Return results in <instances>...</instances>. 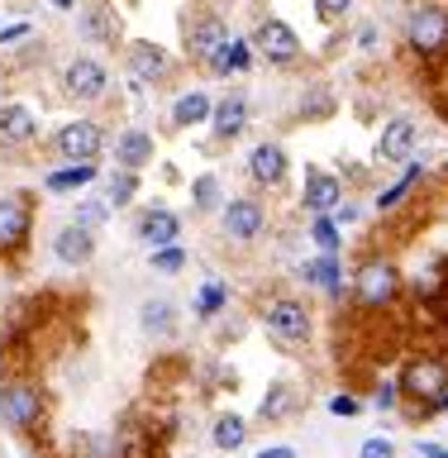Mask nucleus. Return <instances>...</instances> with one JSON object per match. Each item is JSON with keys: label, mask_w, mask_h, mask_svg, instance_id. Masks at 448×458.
<instances>
[{"label": "nucleus", "mask_w": 448, "mask_h": 458, "mask_svg": "<svg viewBox=\"0 0 448 458\" xmlns=\"http://www.w3.org/2000/svg\"><path fill=\"white\" fill-rule=\"evenodd\" d=\"M34 129H38V120L24 106H0V139L24 143V139H34Z\"/></svg>", "instance_id": "nucleus-20"}, {"label": "nucleus", "mask_w": 448, "mask_h": 458, "mask_svg": "<svg viewBox=\"0 0 448 458\" xmlns=\"http://www.w3.org/2000/svg\"><path fill=\"white\" fill-rule=\"evenodd\" d=\"M143 329H148V335H172V306L167 301H148V306H143Z\"/></svg>", "instance_id": "nucleus-26"}, {"label": "nucleus", "mask_w": 448, "mask_h": 458, "mask_svg": "<svg viewBox=\"0 0 448 458\" xmlns=\"http://www.w3.org/2000/svg\"><path fill=\"white\" fill-rule=\"evenodd\" d=\"M396 296H401V272L392 258H368L363 267H358V277H353V301L363 310H386V306H396Z\"/></svg>", "instance_id": "nucleus-3"}, {"label": "nucleus", "mask_w": 448, "mask_h": 458, "mask_svg": "<svg viewBox=\"0 0 448 458\" xmlns=\"http://www.w3.org/2000/svg\"><path fill=\"white\" fill-rule=\"evenodd\" d=\"M249 172H253L263 186H277V182L286 177V153L277 148V143H258L253 157H249Z\"/></svg>", "instance_id": "nucleus-15"}, {"label": "nucleus", "mask_w": 448, "mask_h": 458, "mask_svg": "<svg viewBox=\"0 0 448 458\" xmlns=\"http://www.w3.org/2000/svg\"><path fill=\"white\" fill-rule=\"evenodd\" d=\"M134 172H110V182H106V200L110 206H124L129 196H134Z\"/></svg>", "instance_id": "nucleus-29"}, {"label": "nucleus", "mask_w": 448, "mask_h": 458, "mask_svg": "<svg viewBox=\"0 0 448 458\" xmlns=\"http://www.w3.org/2000/svg\"><path fill=\"white\" fill-rule=\"evenodd\" d=\"M253 48L263 53V57H272V63H292V57L300 53V38H296L292 24L263 20V24H258V34H253Z\"/></svg>", "instance_id": "nucleus-6"}, {"label": "nucleus", "mask_w": 448, "mask_h": 458, "mask_svg": "<svg viewBox=\"0 0 448 458\" xmlns=\"http://www.w3.org/2000/svg\"><path fill=\"white\" fill-rule=\"evenodd\" d=\"M358 458H396V444H392V439H382V435H372V439H363Z\"/></svg>", "instance_id": "nucleus-32"}, {"label": "nucleus", "mask_w": 448, "mask_h": 458, "mask_svg": "<svg viewBox=\"0 0 448 458\" xmlns=\"http://www.w3.org/2000/svg\"><path fill=\"white\" fill-rule=\"evenodd\" d=\"M258 458H296V449H286V444H272V449H263Z\"/></svg>", "instance_id": "nucleus-40"}, {"label": "nucleus", "mask_w": 448, "mask_h": 458, "mask_svg": "<svg viewBox=\"0 0 448 458\" xmlns=\"http://www.w3.org/2000/svg\"><path fill=\"white\" fill-rule=\"evenodd\" d=\"M415 458H448V449H444V444H435V439H425L420 449H415Z\"/></svg>", "instance_id": "nucleus-39"}, {"label": "nucleus", "mask_w": 448, "mask_h": 458, "mask_svg": "<svg viewBox=\"0 0 448 458\" xmlns=\"http://www.w3.org/2000/svg\"><path fill=\"white\" fill-rule=\"evenodd\" d=\"M29 234V206L20 196H0V253L20 249Z\"/></svg>", "instance_id": "nucleus-8"}, {"label": "nucleus", "mask_w": 448, "mask_h": 458, "mask_svg": "<svg viewBox=\"0 0 448 458\" xmlns=\"http://www.w3.org/2000/svg\"><path fill=\"white\" fill-rule=\"evenodd\" d=\"M91 249H96V239H91V229H81V225L57 229V239H53V253L63 258V263H86Z\"/></svg>", "instance_id": "nucleus-14"}, {"label": "nucleus", "mask_w": 448, "mask_h": 458, "mask_svg": "<svg viewBox=\"0 0 448 458\" xmlns=\"http://www.w3.org/2000/svg\"><path fill=\"white\" fill-rule=\"evenodd\" d=\"M243 439H249V425H243L239 415H220V420H215V444H220V449H239Z\"/></svg>", "instance_id": "nucleus-23"}, {"label": "nucleus", "mask_w": 448, "mask_h": 458, "mask_svg": "<svg viewBox=\"0 0 448 458\" xmlns=\"http://www.w3.org/2000/svg\"><path fill=\"white\" fill-rule=\"evenodd\" d=\"M415 134H420L415 120H392L382 129V139H377V157L382 163H406L410 148H415Z\"/></svg>", "instance_id": "nucleus-10"}, {"label": "nucleus", "mask_w": 448, "mask_h": 458, "mask_svg": "<svg viewBox=\"0 0 448 458\" xmlns=\"http://www.w3.org/2000/svg\"><path fill=\"white\" fill-rule=\"evenodd\" d=\"M315 5H320V14H325V20H339V14L349 10L353 0H315Z\"/></svg>", "instance_id": "nucleus-38"}, {"label": "nucleus", "mask_w": 448, "mask_h": 458, "mask_svg": "<svg viewBox=\"0 0 448 458\" xmlns=\"http://www.w3.org/2000/svg\"><path fill=\"white\" fill-rule=\"evenodd\" d=\"M300 272H306V282L325 286L329 296H343V277H339V258H334V253H320L315 263H306Z\"/></svg>", "instance_id": "nucleus-19"}, {"label": "nucleus", "mask_w": 448, "mask_h": 458, "mask_svg": "<svg viewBox=\"0 0 448 458\" xmlns=\"http://www.w3.org/2000/svg\"><path fill=\"white\" fill-rule=\"evenodd\" d=\"M53 5H63V10H67V5H72V0H53Z\"/></svg>", "instance_id": "nucleus-41"}, {"label": "nucleus", "mask_w": 448, "mask_h": 458, "mask_svg": "<svg viewBox=\"0 0 448 458\" xmlns=\"http://www.w3.org/2000/svg\"><path fill=\"white\" fill-rule=\"evenodd\" d=\"M81 29H86V34H91V38H100V43H114V29H120V24H114V14L110 10H86V20H81Z\"/></svg>", "instance_id": "nucleus-24"}, {"label": "nucleus", "mask_w": 448, "mask_h": 458, "mask_svg": "<svg viewBox=\"0 0 448 458\" xmlns=\"http://www.w3.org/2000/svg\"><path fill=\"white\" fill-rule=\"evenodd\" d=\"M182 263H186V253L177 249V243H172V249H157V253H153V267H157V272H177Z\"/></svg>", "instance_id": "nucleus-33"}, {"label": "nucleus", "mask_w": 448, "mask_h": 458, "mask_svg": "<svg viewBox=\"0 0 448 458\" xmlns=\"http://www.w3.org/2000/svg\"><path fill=\"white\" fill-rule=\"evenodd\" d=\"M229 43H234V38H229V29H224L220 20H200V24L191 29V53L206 57L210 67H215V57H220Z\"/></svg>", "instance_id": "nucleus-13"}, {"label": "nucleus", "mask_w": 448, "mask_h": 458, "mask_svg": "<svg viewBox=\"0 0 448 458\" xmlns=\"http://www.w3.org/2000/svg\"><path fill=\"white\" fill-rule=\"evenodd\" d=\"M191 196H196V210H215V206H220V182H215V177H196Z\"/></svg>", "instance_id": "nucleus-31"}, {"label": "nucleus", "mask_w": 448, "mask_h": 458, "mask_svg": "<svg viewBox=\"0 0 448 458\" xmlns=\"http://www.w3.org/2000/svg\"><path fill=\"white\" fill-rule=\"evenodd\" d=\"M396 401H401V382H382L377 396H372V406H377V411H396Z\"/></svg>", "instance_id": "nucleus-35"}, {"label": "nucleus", "mask_w": 448, "mask_h": 458, "mask_svg": "<svg viewBox=\"0 0 448 458\" xmlns=\"http://www.w3.org/2000/svg\"><path fill=\"white\" fill-rule=\"evenodd\" d=\"M129 72H134V81H157L167 72V53L157 43H134L129 48Z\"/></svg>", "instance_id": "nucleus-16"}, {"label": "nucleus", "mask_w": 448, "mask_h": 458, "mask_svg": "<svg viewBox=\"0 0 448 458\" xmlns=\"http://www.w3.org/2000/svg\"><path fill=\"white\" fill-rule=\"evenodd\" d=\"M292 401H296V392H292V386H272V392L263 396V415H267V420H282V415L286 411H292Z\"/></svg>", "instance_id": "nucleus-28"}, {"label": "nucleus", "mask_w": 448, "mask_h": 458, "mask_svg": "<svg viewBox=\"0 0 448 458\" xmlns=\"http://www.w3.org/2000/svg\"><path fill=\"white\" fill-rule=\"evenodd\" d=\"M57 148H63V157H72V163H91V157L100 153V129L91 120H72L63 134H57Z\"/></svg>", "instance_id": "nucleus-7"}, {"label": "nucleus", "mask_w": 448, "mask_h": 458, "mask_svg": "<svg viewBox=\"0 0 448 458\" xmlns=\"http://www.w3.org/2000/svg\"><path fill=\"white\" fill-rule=\"evenodd\" d=\"M243 124H249V100H243V96L220 100V110H215V129H220V134H239Z\"/></svg>", "instance_id": "nucleus-22"}, {"label": "nucleus", "mask_w": 448, "mask_h": 458, "mask_svg": "<svg viewBox=\"0 0 448 458\" xmlns=\"http://www.w3.org/2000/svg\"><path fill=\"white\" fill-rule=\"evenodd\" d=\"M177 229H182V225H177V215H172V210H148V215L139 220V234L148 239V243H157V249H172Z\"/></svg>", "instance_id": "nucleus-17"}, {"label": "nucleus", "mask_w": 448, "mask_h": 458, "mask_svg": "<svg viewBox=\"0 0 448 458\" xmlns=\"http://www.w3.org/2000/svg\"><path fill=\"white\" fill-rule=\"evenodd\" d=\"M220 306H224V286H220V282H210L206 292H200V315H215Z\"/></svg>", "instance_id": "nucleus-36"}, {"label": "nucleus", "mask_w": 448, "mask_h": 458, "mask_svg": "<svg viewBox=\"0 0 448 458\" xmlns=\"http://www.w3.org/2000/svg\"><path fill=\"white\" fill-rule=\"evenodd\" d=\"M267 329L282 344H300V339H310V310L300 306V301L282 296V301H272V306H267Z\"/></svg>", "instance_id": "nucleus-5"}, {"label": "nucleus", "mask_w": 448, "mask_h": 458, "mask_svg": "<svg viewBox=\"0 0 448 458\" xmlns=\"http://www.w3.org/2000/svg\"><path fill=\"white\" fill-rule=\"evenodd\" d=\"M91 177H96V167H91V163L67 167V172H53V177H48V191H72V186H86Z\"/></svg>", "instance_id": "nucleus-27"}, {"label": "nucleus", "mask_w": 448, "mask_h": 458, "mask_svg": "<svg viewBox=\"0 0 448 458\" xmlns=\"http://www.w3.org/2000/svg\"><path fill=\"white\" fill-rule=\"evenodd\" d=\"M420 177H425V167H420V163H410V167L401 172V177H396L392 186H386L382 196H377V210H396L401 200H406V196L415 191V186H420Z\"/></svg>", "instance_id": "nucleus-21"}, {"label": "nucleus", "mask_w": 448, "mask_h": 458, "mask_svg": "<svg viewBox=\"0 0 448 458\" xmlns=\"http://www.w3.org/2000/svg\"><path fill=\"white\" fill-rule=\"evenodd\" d=\"M406 48L420 63H448V5H439V0H410Z\"/></svg>", "instance_id": "nucleus-1"}, {"label": "nucleus", "mask_w": 448, "mask_h": 458, "mask_svg": "<svg viewBox=\"0 0 448 458\" xmlns=\"http://www.w3.org/2000/svg\"><path fill=\"white\" fill-rule=\"evenodd\" d=\"M106 67L91 63V57H72L67 63V91L72 96H81V100H96L100 91H106Z\"/></svg>", "instance_id": "nucleus-9"}, {"label": "nucleus", "mask_w": 448, "mask_h": 458, "mask_svg": "<svg viewBox=\"0 0 448 458\" xmlns=\"http://www.w3.org/2000/svg\"><path fill=\"white\" fill-rule=\"evenodd\" d=\"M100 220H106V206H100V200H86V206H77V225H81V229H96Z\"/></svg>", "instance_id": "nucleus-34"}, {"label": "nucleus", "mask_w": 448, "mask_h": 458, "mask_svg": "<svg viewBox=\"0 0 448 458\" xmlns=\"http://www.w3.org/2000/svg\"><path fill=\"white\" fill-rule=\"evenodd\" d=\"M224 229L243 243L258 239L263 234V206H258V200H229L224 206Z\"/></svg>", "instance_id": "nucleus-11"}, {"label": "nucleus", "mask_w": 448, "mask_h": 458, "mask_svg": "<svg viewBox=\"0 0 448 458\" xmlns=\"http://www.w3.org/2000/svg\"><path fill=\"white\" fill-rule=\"evenodd\" d=\"M401 396L415 401V406H420V415H429V411H435L439 401L448 396V358H439V353L410 358L406 372H401Z\"/></svg>", "instance_id": "nucleus-2"}, {"label": "nucleus", "mask_w": 448, "mask_h": 458, "mask_svg": "<svg viewBox=\"0 0 448 458\" xmlns=\"http://www.w3.org/2000/svg\"><path fill=\"white\" fill-rule=\"evenodd\" d=\"M0 415H5V425H14V429H34V425L43 420V396H38V386H29V382L0 386Z\"/></svg>", "instance_id": "nucleus-4"}, {"label": "nucleus", "mask_w": 448, "mask_h": 458, "mask_svg": "<svg viewBox=\"0 0 448 458\" xmlns=\"http://www.w3.org/2000/svg\"><path fill=\"white\" fill-rule=\"evenodd\" d=\"M339 200H343L339 177H329V172H310V177H306V206L315 215H329V210H339Z\"/></svg>", "instance_id": "nucleus-12"}, {"label": "nucleus", "mask_w": 448, "mask_h": 458, "mask_svg": "<svg viewBox=\"0 0 448 458\" xmlns=\"http://www.w3.org/2000/svg\"><path fill=\"white\" fill-rule=\"evenodd\" d=\"M172 114H177V124H196V120H206V114H210V100L200 96V91H186Z\"/></svg>", "instance_id": "nucleus-25"}, {"label": "nucleus", "mask_w": 448, "mask_h": 458, "mask_svg": "<svg viewBox=\"0 0 448 458\" xmlns=\"http://www.w3.org/2000/svg\"><path fill=\"white\" fill-rule=\"evenodd\" d=\"M114 157L124 163V172H134L153 157V139L143 134V129H129V134H120V143H114Z\"/></svg>", "instance_id": "nucleus-18"}, {"label": "nucleus", "mask_w": 448, "mask_h": 458, "mask_svg": "<svg viewBox=\"0 0 448 458\" xmlns=\"http://www.w3.org/2000/svg\"><path fill=\"white\" fill-rule=\"evenodd\" d=\"M329 411H334V415H358V411H363V401L349 396V392H339V396H329Z\"/></svg>", "instance_id": "nucleus-37"}, {"label": "nucleus", "mask_w": 448, "mask_h": 458, "mask_svg": "<svg viewBox=\"0 0 448 458\" xmlns=\"http://www.w3.org/2000/svg\"><path fill=\"white\" fill-rule=\"evenodd\" d=\"M310 234H315V243H320L325 253H339V225L329 220V215H315V225H310Z\"/></svg>", "instance_id": "nucleus-30"}]
</instances>
